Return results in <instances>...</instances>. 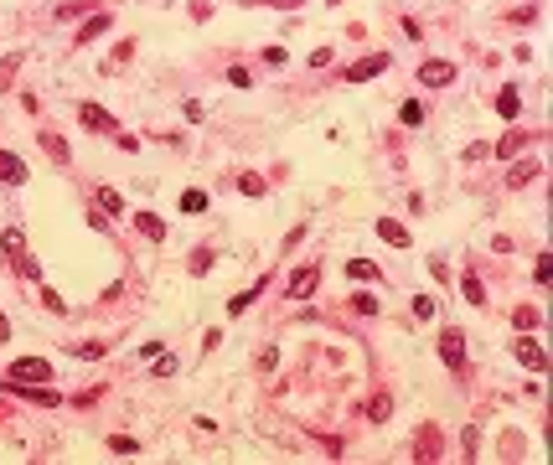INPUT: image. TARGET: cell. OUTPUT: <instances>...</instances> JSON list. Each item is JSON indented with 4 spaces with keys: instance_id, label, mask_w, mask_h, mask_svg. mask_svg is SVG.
Here are the masks:
<instances>
[{
    "instance_id": "obj_1",
    "label": "cell",
    "mask_w": 553,
    "mask_h": 465,
    "mask_svg": "<svg viewBox=\"0 0 553 465\" xmlns=\"http://www.w3.org/2000/svg\"><path fill=\"white\" fill-rule=\"evenodd\" d=\"M0 249H6V259L16 264L26 279H41V269H36V259L26 254V238H21V228H6V238H0Z\"/></svg>"
},
{
    "instance_id": "obj_2",
    "label": "cell",
    "mask_w": 553,
    "mask_h": 465,
    "mask_svg": "<svg viewBox=\"0 0 553 465\" xmlns=\"http://www.w3.org/2000/svg\"><path fill=\"white\" fill-rule=\"evenodd\" d=\"M52 372H57V367H52L47 357H16V362H11V383H47Z\"/></svg>"
},
{
    "instance_id": "obj_3",
    "label": "cell",
    "mask_w": 553,
    "mask_h": 465,
    "mask_svg": "<svg viewBox=\"0 0 553 465\" xmlns=\"http://www.w3.org/2000/svg\"><path fill=\"white\" fill-rule=\"evenodd\" d=\"M439 357H445V367H455V372L466 367V331H455V326L439 331Z\"/></svg>"
},
{
    "instance_id": "obj_4",
    "label": "cell",
    "mask_w": 553,
    "mask_h": 465,
    "mask_svg": "<svg viewBox=\"0 0 553 465\" xmlns=\"http://www.w3.org/2000/svg\"><path fill=\"white\" fill-rule=\"evenodd\" d=\"M512 357H517L527 372H548V357H543V346H538L533 336H517V341H512Z\"/></svg>"
},
{
    "instance_id": "obj_5",
    "label": "cell",
    "mask_w": 553,
    "mask_h": 465,
    "mask_svg": "<svg viewBox=\"0 0 553 465\" xmlns=\"http://www.w3.org/2000/svg\"><path fill=\"white\" fill-rule=\"evenodd\" d=\"M78 119L88 124V129H94V135H114V114H109V109H99V104H78Z\"/></svg>"
},
{
    "instance_id": "obj_6",
    "label": "cell",
    "mask_w": 553,
    "mask_h": 465,
    "mask_svg": "<svg viewBox=\"0 0 553 465\" xmlns=\"http://www.w3.org/2000/svg\"><path fill=\"white\" fill-rule=\"evenodd\" d=\"M419 83H429V88H445V83H455V62H445V57H429L424 68H419Z\"/></svg>"
},
{
    "instance_id": "obj_7",
    "label": "cell",
    "mask_w": 553,
    "mask_h": 465,
    "mask_svg": "<svg viewBox=\"0 0 553 465\" xmlns=\"http://www.w3.org/2000/svg\"><path fill=\"white\" fill-rule=\"evenodd\" d=\"M378 73H388V57L372 52V57H362V62H352V68H347V83H367V78H378Z\"/></svg>"
},
{
    "instance_id": "obj_8",
    "label": "cell",
    "mask_w": 553,
    "mask_h": 465,
    "mask_svg": "<svg viewBox=\"0 0 553 465\" xmlns=\"http://www.w3.org/2000/svg\"><path fill=\"white\" fill-rule=\"evenodd\" d=\"M316 284H321V269H316V264H305V269L290 274V295H295V300H311Z\"/></svg>"
},
{
    "instance_id": "obj_9",
    "label": "cell",
    "mask_w": 553,
    "mask_h": 465,
    "mask_svg": "<svg viewBox=\"0 0 553 465\" xmlns=\"http://www.w3.org/2000/svg\"><path fill=\"white\" fill-rule=\"evenodd\" d=\"M0 181L21 186V181H26V161H21V155H11V150H0Z\"/></svg>"
},
{
    "instance_id": "obj_10",
    "label": "cell",
    "mask_w": 553,
    "mask_h": 465,
    "mask_svg": "<svg viewBox=\"0 0 553 465\" xmlns=\"http://www.w3.org/2000/svg\"><path fill=\"white\" fill-rule=\"evenodd\" d=\"M522 145H527V135H517V129H507V135L492 145V155H497V161H512V155H522Z\"/></svg>"
},
{
    "instance_id": "obj_11",
    "label": "cell",
    "mask_w": 553,
    "mask_h": 465,
    "mask_svg": "<svg viewBox=\"0 0 553 465\" xmlns=\"http://www.w3.org/2000/svg\"><path fill=\"white\" fill-rule=\"evenodd\" d=\"M378 238L393 243V249H409V228H404V223H393V217H378Z\"/></svg>"
},
{
    "instance_id": "obj_12",
    "label": "cell",
    "mask_w": 553,
    "mask_h": 465,
    "mask_svg": "<svg viewBox=\"0 0 553 465\" xmlns=\"http://www.w3.org/2000/svg\"><path fill=\"white\" fill-rule=\"evenodd\" d=\"M94 207H99L104 217H119V212H124V196H119L114 186H99V196H94Z\"/></svg>"
},
{
    "instance_id": "obj_13",
    "label": "cell",
    "mask_w": 553,
    "mask_h": 465,
    "mask_svg": "<svg viewBox=\"0 0 553 465\" xmlns=\"http://www.w3.org/2000/svg\"><path fill=\"white\" fill-rule=\"evenodd\" d=\"M497 114H502L507 124H512V119L522 114V99H517V88H502V94H497Z\"/></svg>"
},
{
    "instance_id": "obj_14",
    "label": "cell",
    "mask_w": 553,
    "mask_h": 465,
    "mask_svg": "<svg viewBox=\"0 0 553 465\" xmlns=\"http://www.w3.org/2000/svg\"><path fill=\"white\" fill-rule=\"evenodd\" d=\"M41 150H47V155H52L57 166L68 161V140H62V135H52V129H41Z\"/></svg>"
},
{
    "instance_id": "obj_15",
    "label": "cell",
    "mask_w": 553,
    "mask_h": 465,
    "mask_svg": "<svg viewBox=\"0 0 553 465\" xmlns=\"http://www.w3.org/2000/svg\"><path fill=\"white\" fill-rule=\"evenodd\" d=\"M135 223H140V233H145L150 243H161V238H166V223H161V217H156V212H140V217H135Z\"/></svg>"
},
{
    "instance_id": "obj_16",
    "label": "cell",
    "mask_w": 553,
    "mask_h": 465,
    "mask_svg": "<svg viewBox=\"0 0 553 465\" xmlns=\"http://www.w3.org/2000/svg\"><path fill=\"white\" fill-rule=\"evenodd\" d=\"M538 176V161H517V171H507V186H527Z\"/></svg>"
},
{
    "instance_id": "obj_17",
    "label": "cell",
    "mask_w": 553,
    "mask_h": 465,
    "mask_svg": "<svg viewBox=\"0 0 553 465\" xmlns=\"http://www.w3.org/2000/svg\"><path fill=\"white\" fill-rule=\"evenodd\" d=\"M538 321H543V316H538V305H517V310H512V326H517V331H533Z\"/></svg>"
},
{
    "instance_id": "obj_18",
    "label": "cell",
    "mask_w": 553,
    "mask_h": 465,
    "mask_svg": "<svg viewBox=\"0 0 553 465\" xmlns=\"http://www.w3.org/2000/svg\"><path fill=\"white\" fill-rule=\"evenodd\" d=\"M104 31H109V16H104V11H99V16H94V21H83V31H78V41H99V36H104Z\"/></svg>"
},
{
    "instance_id": "obj_19",
    "label": "cell",
    "mask_w": 553,
    "mask_h": 465,
    "mask_svg": "<svg viewBox=\"0 0 553 465\" xmlns=\"http://www.w3.org/2000/svg\"><path fill=\"white\" fill-rule=\"evenodd\" d=\"M181 212H186V217L207 212V191H196V186H191V191H181Z\"/></svg>"
},
{
    "instance_id": "obj_20",
    "label": "cell",
    "mask_w": 553,
    "mask_h": 465,
    "mask_svg": "<svg viewBox=\"0 0 553 465\" xmlns=\"http://www.w3.org/2000/svg\"><path fill=\"white\" fill-rule=\"evenodd\" d=\"M460 295H466L471 305H486V290H481V279H476V274H460Z\"/></svg>"
},
{
    "instance_id": "obj_21",
    "label": "cell",
    "mask_w": 553,
    "mask_h": 465,
    "mask_svg": "<svg viewBox=\"0 0 553 465\" xmlns=\"http://www.w3.org/2000/svg\"><path fill=\"white\" fill-rule=\"evenodd\" d=\"M109 450H114V455H140V439H129V434H109Z\"/></svg>"
},
{
    "instance_id": "obj_22",
    "label": "cell",
    "mask_w": 553,
    "mask_h": 465,
    "mask_svg": "<svg viewBox=\"0 0 553 465\" xmlns=\"http://www.w3.org/2000/svg\"><path fill=\"white\" fill-rule=\"evenodd\" d=\"M238 191H243V196H264V176L243 171V176H238Z\"/></svg>"
},
{
    "instance_id": "obj_23",
    "label": "cell",
    "mask_w": 553,
    "mask_h": 465,
    "mask_svg": "<svg viewBox=\"0 0 553 465\" xmlns=\"http://www.w3.org/2000/svg\"><path fill=\"white\" fill-rule=\"evenodd\" d=\"M259 295H264V284H254V290H243V295H233V305H228V310H233V316H243V310H249V305H254Z\"/></svg>"
},
{
    "instance_id": "obj_24",
    "label": "cell",
    "mask_w": 553,
    "mask_h": 465,
    "mask_svg": "<svg viewBox=\"0 0 553 465\" xmlns=\"http://www.w3.org/2000/svg\"><path fill=\"white\" fill-rule=\"evenodd\" d=\"M347 274H352V279H378V264H367V259H352V264H347Z\"/></svg>"
},
{
    "instance_id": "obj_25",
    "label": "cell",
    "mask_w": 553,
    "mask_h": 465,
    "mask_svg": "<svg viewBox=\"0 0 553 465\" xmlns=\"http://www.w3.org/2000/svg\"><path fill=\"white\" fill-rule=\"evenodd\" d=\"M434 450H439V434L424 429V434H419V460H434Z\"/></svg>"
},
{
    "instance_id": "obj_26",
    "label": "cell",
    "mask_w": 553,
    "mask_h": 465,
    "mask_svg": "<svg viewBox=\"0 0 553 465\" xmlns=\"http://www.w3.org/2000/svg\"><path fill=\"white\" fill-rule=\"evenodd\" d=\"M212 259H217L212 249H196V254H191V274H207V269H212Z\"/></svg>"
},
{
    "instance_id": "obj_27",
    "label": "cell",
    "mask_w": 553,
    "mask_h": 465,
    "mask_svg": "<svg viewBox=\"0 0 553 465\" xmlns=\"http://www.w3.org/2000/svg\"><path fill=\"white\" fill-rule=\"evenodd\" d=\"M398 119H404V124H424V109H419V104L409 99L404 109H398Z\"/></svg>"
},
{
    "instance_id": "obj_28",
    "label": "cell",
    "mask_w": 553,
    "mask_h": 465,
    "mask_svg": "<svg viewBox=\"0 0 553 465\" xmlns=\"http://www.w3.org/2000/svg\"><path fill=\"white\" fill-rule=\"evenodd\" d=\"M414 316L429 321V316H434V300H429V295H414Z\"/></svg>"
},
{
    "instance_id": "obj_29",
    "label": "cell",
    "mask_w": 553,
    "mask_h": 465,
    "mask_svg": "<svg viewBox=\"0 0 553 465\" xmlns=\"http://www.w3.org/2000/svg\"><path fill=\"white\" fill-rule=\"evenodd\" d=\"M533 274H538V284H548V274H553V259H548V254H538V264H533Z\"/></svg>"
},
{
    "instance_id": "obj_30",
    "label": "cell",
    "mask_w": 553,
    "mask_h": 465,
    "mask_svg": "<svg viewBox=\"0 0 553 465\" xmlns=\"http://www.w3.org/2000/svg\"><path fill=\"white\" fill-rule=\"evenodd\" d=\"M352 305H357L362 316H378V300H372V295H352Z\"/></svg>"
},
{
    "instance_id": "obj_31",
    "label": "cell",
    "mask_w": 553,
    "mask_h": 465,
    "mask_svg": "<svg viewBox=\"0 0 553 465\" xmlns=\"http://www.w3.org/2000/svg\"><path fill=\"white\" fill-rule=\"evenodd\" d=\"M486 155H492V145H466V166H471V161H486Z\"/></svg>"
},
{
    "instance_id": "obj_32",
    "label": "cell",
    "mask_w": 553,
    "mask_h": 465,
    "mask_svg": "<svg viewBox=\"0 0 553 465\" xmlns=\"http://www.w3.org/2000/svg\"><path fill=\"white\" fill-rule=\"evenodd\" d=\"M228 83L233 88H249V68H228Z\"/></svg>"
},
{
    "instance_id": "obj_33",
    "label": "cell",
    "mask_w": 553,
    "mask_h": 465,
    "mask_svg": "<svg viewBox=\"0 0 553 465\" xmlns=\"http://www.w3.org/2000/svg\"><path fill=\"white\" fill-rule=\"evenodd\" d=\"M11 336V321H6V310H0V341H6Z\"/></svg>"
},
{
    "instance_id": "obj_34",
    "label": "cell",
    "mask_w": 553,
    "mask_h": 465,
    "mask_svg": "<svg viewBox=\"0 0 553 465\" xmlns=\"http://www.w3.org/2000/svg\"><path fill=\"white\" fill-rule=\"evenodd\" d=\"M274 6H279V11H295V6H305V0H274Z\"/></svg>"
}]
</instances>
